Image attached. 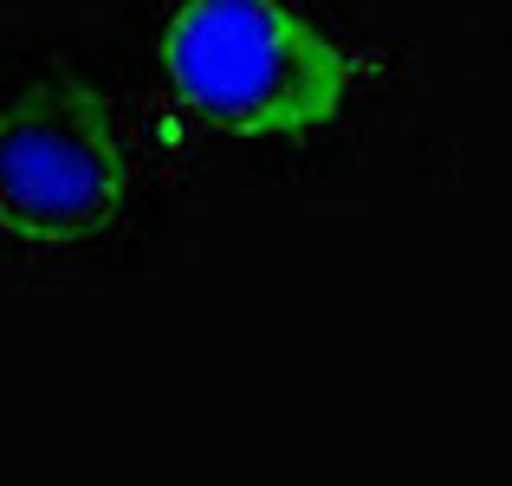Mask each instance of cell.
<instances>
[{"instance_id":"7a4b0ae2","label":"cell","mask_w":512,"mask_h":486,"mask_svg":"<svg viewBox=\"0 0 512 486\" xmlns=\"http://www.w3.org/2000/svg\"><path fill=\"white\" fill-rule=\"evenodd\" d=\"M130 188V150L111 104L72 78L0 104V227L26 240L91 234Z\"/></svg>"},{"instance_id":"6da1fadb","label":"cell","mask_w":512,"mask_h":486,"mask_svg":"<svg viewBox=\"0 0 512 486\" xmlns=\"http://www.w3.org/2000/svg\"><path fill=\"white\" fill-rule=\"evenodd\" d=\"M163 65L188 104L227 130H305L338 111L350 59L286 0H182Z\"/></svg>"}]
</instances>
